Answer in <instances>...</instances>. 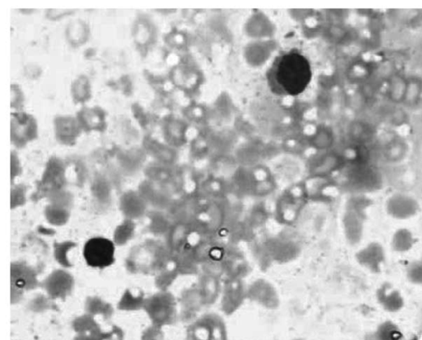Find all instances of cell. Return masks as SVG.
I'll return each mask as SVG.
<instances>
[{
    "label": "cell",
    "instance_id": "6da1fadb",
    "mask_svg": "<svg viewBox=\"0 0 422 340\" xmlns=\"http://www.w3.org/2000/svg\"><path fill=\"white\" fill-rule=\"evenodd\" d=\"M313 78L311 64L301 51L292 49L276 57L266 72L267 86L276 96H298Z\"/></svg>",
    "mask_w": 422,
    "mask_h": 340
},
{
    "label": "cell",
    "instance_id": "7a4b0ae2",
    "mask_svg": "<svg viewBox=\"0 0 422 340\" xmlns=\"http://www.w3.org/2000/svg\"><path fill=\"white\" fill-rule=\"evenodd\" d=\"M83 256L90 267H109L114 263L115 247L111 240L102 237H95L89 240L84 246Z\"/></svg>",
    "mask_w": 422,
    "mask_h": 340
},
{
    "label": "cell",
    "instance_id": "3957f363",
    "mask_svg": "<svg viewBox=\"0 0 422 340\" xmlns=\"http://www.w3.org/2000/svg\"><path fill=\"white\" fill-rule=\"evenodd\" d=\"M418 208L419 205L416 200L405 194L393 195L387 203L389 215L398 220H406L415 216Z\"/></svg>",
    "mask_w": 422,
    "mask_h": 340
},
{
    "label": "cell",
    "instance_id": "277c9868",
    "mask_svg": "<svg viewBox=\"0 0 422 340\" xmlns=\"http://www.w3.org/2000/svg\"><path fill=\"white\" fill-rule=\"evenodd\" d=\"M360 263L373 272L381 270L384 261V251L381 245L372 243L360 251L358 254Z\"/></svg>",
    "mask_w": 422,
    "mask_h": 340
},
{
    "label": "cell",
    "instance_id": "5b68a950",
    "mask_svg": "<svg viewBox=\"0 0 422 340\" xmlns=\"http://www.w3.org/2000/svg\"><path fill=\"white\" fill-rule=\"evenodd\" d=\"M407 80L400 74H393L388 78L387 94L393 104H400L404 102Z\"/></svg>",
    "mask_w": 422,
    "mask_h": 340
},
{
    "label": "cell",
    "instance_id": "8992f818",
    "mask_svg": "<svg viewBox=\"0 0 422 340\" xmlns=\"http://www.w3.org/2000/svg\"><path fill=\"white\" fill-rule=\"evenodd\" d=\"M379 300L384 308L390 312L400 310L403 305L402 297L400 293L388 286L382 287L379 291Z\"/></svg>",
    "mask_w": 422,
    "mask_h": 340
},
{
    "label": "cell",
    "instance_id": "52a82bcc",
    "mask_svg": "<svg viewBox=\"0 0 422 340\" xmlns=\"http://www.w3.org/2000/svg\"><path fill=\"white\" fill-rule=\"evenodd\" d=\"M407 146L402 140H393L384 149V156L389 162H400L407 155Z\"/></svg>",
    "mask_w": 422,
    "mask_h": 340
},
{
    "label": "cell",
    "instance_id": "ba28073f",
    "mask_svg": "<svg viewBox=\"0 0 422 340\" xmlns=\"http://www.w3.org/2000/svg\"><path fill=\"white\" fill-rule=\"evenodd\" d=\"M414 240L411 233L406 229H401L395 233L393 238V248L397 252L403 253L414 246Z\"/></svg>",
    "mask_w": 422,
    "mask_h": 340
},
{
    "label": "cell",
    "instance_id": "9c48e42d",
    "mask_svg": "<svg viewBox=\"0 0 422 340\" xmlns=\"http://www.w3.org/2000/svg\"><path fill=\"white\" fill-rule=\"evenodd\" d=\"M422 95V83L416 78L407 80V87L404 102L403 104L411 107L418 104Z\"/></svg>",
    "mask_w": 422,
    "mask_h": 340
},
{
    "label": "cell",
    "instance_id": "30bf717a",
    "mask_svg": "<svg viewBox=\"0 0 422 340\" xmlns=\"http://www.w3.org/2000/svg\"><path fill=\"white\" fill-rule=\"evenodd\" d=\"M407 278L412 283L421 285L422 284V259L414 261L407 268Z\"/></svg>",
    "mask_w": 422,
    "mask_h": 340
}]
</instances>
